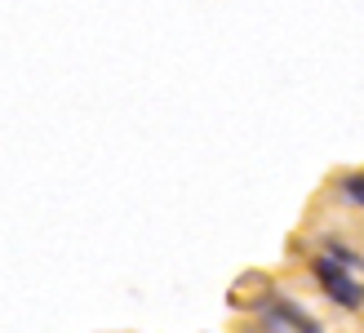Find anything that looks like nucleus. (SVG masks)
Listing matches in <instances>:
<instances>
[{
  "instance_id": "f257e3e1",
  "label": "nucleus",
  "mask_w": 364,
  "mask_h": 333,
  "mask_svg": "<svg viewBox=\"0 0 364 333\" xmlns=\"http://www.w3.org/2000/svg\"><path fill=\"white\" fill-rule=\"evenodd\" d=\"M316 275L324 280L329 298H338L342 307H360V302H364V289H360V285L351 280V275L338 267V258H320V263H316Z\"/></svg>"
},
{
  "instance_id": "f03ea898",
  "label": "nucleus",
  "mask_w": 364,
  "mask_h": 333,
  "mask_svg": "<svg viewBox=\"0 0 364 333\" xmlns=\"http://www.w3.org/2000/svg\"><path fill=\"white\" fill-rule=\"evenodd\" d=\"M276 316H280V320H284L289 329H298V333H320V329H316V320H306V316H302L298 307H280Z\"/></svg>"
},
{
  "instance_id": "7ed1b4c3",
  "label": "nucleus",
  "mask_w": 364,
  "mask_h": 333,
  "mask_svg": "<svg viewBox=\"0 0 364 333\" xmlns=\"http://www.w3.org/2000/svg\"><path fill=\"white\" fill-rule=\"evenodd\" d=\"M342 191H347L355 205H364V178H347V182H342Z\"/></svg>"
}]
</instances>
